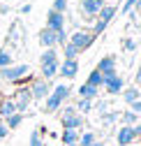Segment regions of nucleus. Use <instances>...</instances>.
Segmentation results:
<instances>
[{
    "mask_svg": "<svg viewBox=\"0 0 141 146\" xmlns=\"http://www.w3.org/2000/svg\"><path fill=\"white\" fill-rule=\"evenodd\" d=\"M69 95H72V88H69L67 84H56L53 90L44 98V100H46V102H44V111H46V114L58 111V109L63 107V102H67Z\"/></svg>",
    "mask_w": 141,
    "mask_h": 146,
    "instance_id": "f257e3e1",
    "label": "nucleus"
},
{
    "mask_svg": "<svg viewBox=\"0 0 141 146\" xmlns=\"http://www.w3.org/2000/svg\"><path fill=\"white\" fill-rule=\"evenodd\" d=\"M67 42H72V44L79 49V53H83L86 49H90V46H93L95 35H93L90 30H74V33H72V37H69Z\"/></svg>",
    "mask_w": 141,
    "mask_h": 146,
    "instance_id": "f03ea898",
    "label": "nucleus"
},
{
    "mask_svg": "<svg viewBox=\"0 0 141 146\" xmlns=\"http://www.w3.org/2000/svg\"><path fill=\"white\" fill-rule=\"evenodd\" d=\"M30 72V67L28 65H9V67H3L0 70V79L3 81H21L26 74Z\"/></svg>",
    "mask_w": 141,
    "mask_h": 146,
    "instance_id": "7ed1b4c3",
    "label": "nucleus"
},
{
    "mask_svg": "<svg viewBox=\"0 0 141 146\" xmlns=\"http://www.w3.org/2000/svg\"><path fill=\"white\" fill-rule=\"evenodd\" d=\"M51 90H53V84L46 81V79H37V81L30 84V95H32V100H44Z\"/></svg>",
    "mask_w": 141,
    "mask_h": 146,
    "instance_id": "20e7f679",
    "label": "nucleus"
},
{
    "mask_svg": "<svg viewBox=\"0 0 141 146\" xmlns=\"http://www.w3.org/2000/svg\"><path fill=\"white\" fill-rule=\"evenodd\" d=\"M58 74L63 77V79H74L76 74H79V60L76 58H65L60 65H58Z\"/></svg>",
    "mask_w": 141,
    "mask_h": 146,
    "instance_id": "39448f33",
    "label": "nucleus"
},
{
    "mask_svg": "<svg viewBox=\"0 0 141 146\" xmlns=\"http://www.w3.org/2000/svg\"><path fill=\"white\" fill-rule=\"evenodd\" d=\"M104 5V0H81V14H83V19L86 21H93L97 12L102 9Z\"/></svg>",
    "mask_w": 141,
    "mask_h": 146,
    "instance_id": "423d86ee",
    "label": "nucleus"
},
{
    "mask_svg": "<svg viewBox=\"0 0 141 146\" xmlns=\"http://www.w3.org/2000/svg\"><path fill=\"white\" fill-rule=\"evenodd\" d=\"M116 141L118 146H130L136 141V135H134V127L132 125H120L118 132H116Z\"/></svg>",
    "mask_w": 141,
    "mask_h": 146,
    "instance_id": "0eeeda50",
    "label": "nucleus"
},
{
    "mask_svg": "<svg viewBox=\"0 0 141 146\" xmlns=\"http://www.w3.org/2000/svg\"><path fill=\"white\" fill-rule=\"evenodd\" d=\"M125 88V81H123L120 74H113V77H104V90L109 95H120V90Z\"/></svg>",
    "mask_w": 141,
    "mask_h": 146,
    "instance_id": "6e6552de",
    "label": "nucleus"
},
{
    "mask_svg": "<svg viewBox=\"0 0 141 146\" xmlns=\"http://www.w3.org/2000/svg\"><path fill=\"white\" fill-rule=\"evenodd\" d=\"M12 100H14V104H16V111H19V114H26V109H28V104H30V100H32L30 88H21V90H16V95H14Z\"/></svg>",
    "mask_w": 141,
    "mask_h": 146,
    "instance_id": "1a4fd4ad",
    "label": "nucleus"
},
{
    "mask_svg": "<svg viewBox=\"0 0 141 146\" xmlns=\"http://www.w3.org/2000/svg\"><path fill=\"white\" fill-rule=\"evenodd\" d=\"M46 28L49 30H65V14H60V12H56V9H49V14H46Z\"/></svg>",
    "mask_w": 141,
    "mask_h": 146,
    "instance_id": "9d476101",
    "label": "nucleus"
},
{
    "mask_svg": "<svg viewBox=\"0 0 141 146\" xmlns=\"http://www.w3.org/2000/svg\"><path fill=\"white\" fill-rule=\"evenodd\" d=\"M95 70L102 72V77H113V74H118V70H116V58H113V56H104V58L97 63Z\"/></svg>",
    "mask_w": 141,
    "mask_h": 146,
    "instance_id": "9b49d317",
    "label": "nucleus"
},
{
    "mask_svg": "<svg viewBox=\"0 0 141 146\" xmlns=\"http://www.w3.org/2000/svg\"><path fill=\"white\" fill-rule=\"evenodd\" d=\"M40 65H42V79L51 81V79L58 74V65H60V60H58V58H49V60H42Z\"/></svg>",
    "mask_w": 141,
    "mask_h": 146,
    "instance_id": "f8f14e48",
    "label": "nucleus"
},
{
    "mask_svg": "<svg viewBox=\"0 0 141 146\" xmlns=\"http://www.w3.org/2000/svg\"><path fill=\"white\" fill-rule=\"evenodd\" d=\"M37 40L44 49H51V46H58V37H56V30H49V28H42Z\"/></svg>",
    "mask_w": 141,
    "mask_h": 146,
    "instance_id": "ddd939ff",
    "label": "nucleus"
},
{
    "mask_svg": "<svg viewBox=\"0 0 141 146\" xmlns=\"http://www.w3.org/2000/svg\"><path fill=\"white\" fill-rule=\"evenodd\" d=\"M83 114H72V116H63V127L65 130H81L83 127Z\"/></svg>",
    "mask_w": 141,
    "mask_h": 146,
    "instance_id": "4468645a",
    "label": "nucleus"
},
{
    "mask_svg": "<svg viewBox=\"0 0 141 146\" xmlns=\"http://www.w3.org/2000/svg\"><path fill=\"white\" fill-rule=\"evenodd\" d=\"M116 12H118V9H116L113 5H102V9L97 12V16H95V19L109 26V23H111V19H113V16H116Z\"/></svg>",
    "mask_w": 141,
    "mask_h": 146,
    "instance_id": "2eb2a0df",
    "label": "nucleus"
},
{
    "mask_svg": "<svg viewBox=\"0 0 141 146\" xmlns=\"http://www.w3.org/2000/svg\"><path fill=\"white\" fill-rule=\"evenodd\" d=\"M79 98H86V100H95V98H99V88H95V86H90V84H81L79 86Z\"/></svg>",
    "mask_w": 141,
    "mask_h": 146,
    "instance_id": "dca6fc26",
    "label": "nucleus"
},
{
    "mask_svg": "<svg viewBox=\"0 0 141 146\" xmlns=\"http://www.w3.org/2000/svg\"><path fill=\"white\" fill-rule=\"evenodd\" d=\"M120 95H123V102H134V100H139L141 98V90H139V86H125L120 90Z\"/></svg>",
    "mask_w": 141,
    "mask_h": 146,
    "instance_id": "f3484780",
    "label": "nucleus"
},
{
    "mask_svg": "<svg viewBox=\"0 0 141 146\" xmlns=\"http://www.w3.org/2000/svg\"><path fill=\"white\" fill-rule=\"evenodd\" d=\"M12 114H16V104H14V100L12 98H5L3 102H0V116H12Z\"/></svg>",
    "mask_w": 141,
    "mask_h": 146,
    "instance_id": "a211bd4d",
    "label": "nucleus"
},
{
    "mask_svg": "<svg viewBox=\"0 0 141 146\" xmlns=\"http://www.w3.org/2000/svg\"><path fill=\"white\" fill-rule=\"evenodd\" d=\"M3 123L9 127V132H12V130H16V127L23 123V114L16 111V114H12V116H5V118H3Z\"/></svg>",
    "mask_w": 141,
    "mask_h": 146,
    "instance_id": "6ab92c4d",
    "label": "nucleus"
},
{
    "mask_svg": "<svg viewBox=\"0 0 141 146\" xmlns=\"http://www.w3.org/2000/svg\"><path fill=\"white\" fill-rule=\"evenodd\" d=\"M60 139H63L65 146H76L79 144V130H65Z\"/></svg>",
    "mask_w": 141,
    "mask_h": 146,
    "instance_id": "aec40b11",
    "label": "nucleus"
},
{
    "mask_svg": "<svg viewBox=\"0 0 141 146\" xmlns=\"http://www.w3.org/2000/svg\"><path fill=\"white\" fill-rule=\"evenodd\" d=\"M90 86H95V88H102L104 86V77H102V72H97V70H93L90 74H88V79H86Z\"/></svg>",
    "mask_w": 141,
    "mask_h": 146,
    "instance_id": "412c9836",
    "label": "nucleus"
},
{
    "mask_svg": "<svg viewBox=\"0 0 141 146\" xmlns=\"http://www.w3.org/2000/svg\"><path fill=\"white\" fill-rule=\"evenodd\" d=\"M120 123H123V125H136V123H139V114H134V111L127 109V111L120 114Z\"/></svg>",
    "mask_w": 141,
    "mask_h": 146,
    "instance_id": "4be33fe9",
    "label": "nucleus"
},
{
    "mask_svg": "<svg viewBox=\"0 0 141 146\" xmlns=\"http://www.w3.org/2000/svg\"><path fill=\"white\" fill-rule=\"evenodd\" d=\"M93 107H95V100H86V98H79V102H76V111H79V114H88Z\"/></svg>",
    "mask_w": 141,
    "mask_h": 146,
    "instance_id": "5701e85b",
    "label": "nucleus"
},
{
    "mask_svg": "<svg viewBox=\"0 0 141 146\" xmlns=\"http://www.w3.org/2000/svg\"><path fill=\"white\" fill-rule=\"evenodd\" d=\"M9 65H14V56H12V51L0 49V70H3V67H9Z\"/></svg>",
    "mask_w": 141,
    "mask_h": 146,
    "instance_id": "b1692460",
    "label": "nucleus"
},
{
    "mask_svg": "<svg viewBox=\"0 0 141 146\" xmlns=\"http://www.w3.org/2000/svg\"><path fill=\"white\" fill-rule=\"evenodd\" d=\"M93 141H97L95 132H83V135H79V144L76 146H90Z\"/></svg>",
    "mask_w": 141,
    "mask_h": 146,
    "instance_id": "393cba45",
    "label": "nucleus"
},
{
    "mask_svg": "<svg viewBox=\"0 0 141 146\" xmlns=\"http://www.w3.org/2000/svg\"><path fill=\"white\" fill-rule=\"evenodd\" d=\"M63 53H65V58H76V56H79V49H76L72 42H65V44H63Z\"/></svg>",
    "mask_w": 141,
    "mask_h": 146,
    "instance_id": "a878e982",
    "label": "nucleus"
},
{
    "mask_svg": "<svg viewBox=\"0 0 141 146\" xmlns=\"http://www.w3.org/2000/svg\"><path fill=\"white\" fill-rule=\"evenodd\" d=\"M30 146H44L40 130H32V132H30Z\"/></svg>",
    "mask_w": 141,
    "mask_h": 146,
    "instance_id": "bb28decb",
    "label": "nucleus"
},
{
    "mask_svg": "<svg viewBox=\"0 0 141 146\" xmlns=\"http://www.w3.org/2000/svg\"><path fill=\"white\" fill-rule=\"evenodd\" d=\"M51 9L65 14V12H67V0H53V7H51Z\"/></svg>",
    "mask_w": 141,
    "mask_h": 146,
    "instance_id": "cd10ccee",
    "label": "nucleus"
},
{
    "mask_svg": "<svg viewBox=\"0 0 141 146\" xmlns=\"http://www.w3.org/2000/svg\"><path fill=\"white\" fill-rule=\"evenodd\" d=\"M104 30H107V23H102V21H97V19H95V26H93V30H90V33L97 37V35H102Z\"/></svg>",
    "mask_w": 141,
    "mask_h": 146,
    "instance_id": "c85d7f7f",
    "label": "nucleus"
},
{
    "mask_svg": "<svg viewBox=\"0 0 141 146\" xmlns=\"http://www.w3.org/2000/svg\"><path fill=\"white\" fill-rule=\"evenodd\" d=\"M116 118H118V114H102V123L104 125H111Z\"/></svg>",
    "mask_w": 141,
    "mask_h": 146,
    "instance_id": "c756f323",
    "label": "nucleus"
},
{
    "mask_svg": "<svg viewBox=\"0 0 141 146\" xmlns=\"http://www.w3.org/2000/svg\"><path fill=\"white\" fill-rule=\"evenodd\" d=\"M123 49H125V51H134V49H136V42H134L132 37H127L125 42H123Z\"/></svg>",
    "mask_w": 141,
    "mask_h": 146,
    "instance_id": "7c9ffc66",
    "label": "nucleus"
},
{
    "mask_svg": "<svg viewBox=\"0 0 141 146\" xmlns=\"http://www.w3.org/2000/svg\"><path fill=\"white\" fill-rule=\"evenodd\" d=\"M130 111L141 114V98H139V100H134V102H130Z\"/></svg>",
    "mask_w": 141,
    "mask_h": 146,
    "instance_id": "2f4dec72",
    "label": "nucleus"
},
{
    "mask_svg": "<svg viewBox=\"0 0 141 146\" xmlns=\"http://www.w3.org/2000/svg\"><path fill=\"white\" fill-rule=\"evenodd\" d=\"M134 5H136V0H125V5H123V14L132 12V9H134Z\"/></svg>",
    "mask_w": 141,
    "mask_h": 146,
    "instance_id": "473e14b6",
    "label": "nucleus"
},
{
    "mask_svg": "<svg viewBox=\"0 0 141 146\" xmlns=\"http://www.w3.org/2000/svg\"><path fill=\"white\" fill-rule=\"evenodd\" d=\"M56 37H58V44H65V42H67V33H65V30H58Z\"/></svg>",
    "mask_w": 141,
    "mask_h": 146,
    "instance_id": "72a5a7b5",
    "label": "nucleus"
},
{
    "mask_svg": "<svg viewBox=\"0 0 141 146\" xmlns=\"http://www.w3.org/2000/svg\"><path fill=\"white\" fill-rule=\"evenodd\" d=\"M7 135H9V127H7L5 123H0V139H5Z\"/></svg>",
    "mask_w": 141,
    "mask_h": 146,
    "instance_id": "f704fd0d",
    "label": "nucleus"
},
{
    "mask_svg": "<svg viewBox=\"0 0 141 146\" xmlns=\"http://www.w3.org/2000/svg\"><path fill=\"white\" fill-rule=\"evenodd\" d=\"M72 114H79V111H76V107H72V104H69V107H65L63 116H72Z\"/></svg>",
    "mask_w": 141,
    "mask_h": 146,
    "instance_id": "c9c22d12",
    "label": "nucleus"
},
{
    "mask_svg": "<svg viewBox=\"0 0 141 146\" xmlns=\"http://www.w3.org/2000/svg\"><path fill=\"white\" fill-rule=\"evenodd\" d=\"M30 12H32V5H30V3H26V5L21 7V14H30Z\"/></svg>",
    "mask_w": 141,
    "mask_h": 146,
    "instance_id": "e433bc0d",
    "label": "nucleus"
},
{
    "mask_svg": "<svg viewBox=\"0 0 141 146\" xmlns=\"http://www.w3.org/2000/svg\"><path fill=\"white\" fill-rule=\"evenodd\" d=\"M134 127V135H136V139H141V123H136V125H132Z\"/></svg>",
    "mask_w": 141,
    "mask_h": 146,
    "instance_id": "4c0bfd02",
    "label": "nucleus"
},
{
    "mask_svg": "<svg viewBox=\"0 0 141 146\" xmlns=\"http://www.w3.org/2000/svg\"><path fill=\"white\" fill-rule=\"evenodd\" d=\"M134 81H136V86H141V67L136 70V74H134Z\"/></svg>",
    "mask_w": 141,
    "mask_h": 146,
    "instance_id": "58836bf2",
    "label": "nucleus"
},
{
    "mask_svg": "<svg viewBox=\"0 0 141 146\" xmlns=\"http://www.w3.org/2000/svg\"><path fill=\"white\" fill-rule=\"evenodd\" d=\"M90 146H107V144H104V141H93Z\"/></svg>",
    "mask_w": 141,
    "mask_h": 146,
    "instance_id": "ea45409f",
    "label": "nucleus"
},
{
    "mask_svg": "<svg viewBox=\"0 0 141 146\" xmlns=\"http://www.w3.org/2000/svg\"><path fill=\"white\" fill-rule=\"evenodd\" d=\"M0 123H3V116H0Z\"/></svg>",
    "mask_w": 141,
    "mask_h": 146,
    "instance_id": "a19ab883",
    "label": "nucleus"
},
{
    "mask_svg": "<svg viewBox=\"0 0 141 146\" xmlns=\"http://www.w3.org/2000/svg\"><path fill=\"white\" fill-rule=\"evenodd\" d=\"M116 146H118V144H116Z\"/></svg>",
    "mask_w": 141,
    "mask_h": 146,
    "instance_id": "79ce46f5",
    "label": "nucleus"
}]
</instances>
